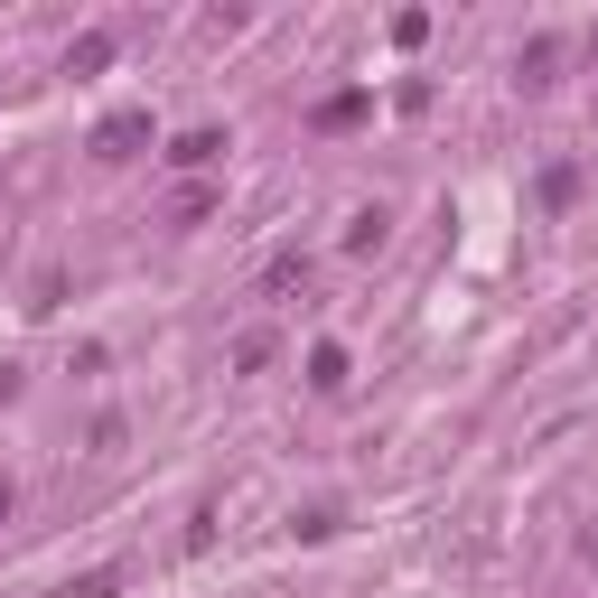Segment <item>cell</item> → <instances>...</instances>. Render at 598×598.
I'll return each mask as SVG.
<instances>
[{"mask_svg": "<svg viewBox=\"0 0 598 598\" xmlns=\"http://www.w3.org/2000/svg\"><path fill=\"white\" fill-rule=\"evenodd\" d=\"M309 384H319V393L346 384V356H337V346H319V356H309Z\"/></svg>", "mask_w": 598, "mask_h": 598, "instance_id": "7a4b0ae2", "label": "cell"}, {"mask_svg": "<svg viewBox=\"0 0 598 598\" xmlns=\"http://www.w3.org/2000/svg\"><path fill=\"white\" fill-rule=\"evenodd\" d=\"M215 150H225V140H215V132H187V140H169V169H207Z\"/></svg>", "mask_w": 598, "mask_h": 598, "instance_id": "6da1fadb", "label": "cell"}]
</instances>
